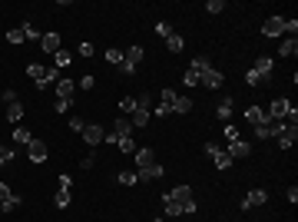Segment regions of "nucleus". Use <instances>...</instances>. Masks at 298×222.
<instances>
[{"instance_id": "nucleus-33", "label": "nucleus", "mask_w": 298, "mask_h": 222, "mask_svg": "<svg viewBox=\"0 0 298 222\" xmlns=\"http://www.w3.org/2000/svg\"><path fill=\"white\" fill-rule=\"evenodd\" d=\"M189 110H192V100H189V96H179V100L172 103V113H189Z\"/></svg>"}, {"instance_id": "nucleus-55", "label": "nucleus", "mask_w": 298, "mask_h": 222, "mask_svg": "<svg viewBox=\"0 0 298 222\" xmlns=\"http://www.w3.org/2000/svg\"><path fill=\"white\" fill-rule=\"evenodd\" d=\"M288 203H292V205L298 203V186H292V189H288Z\"/></svg>"}, {"instance_id": "nucleus-15", "label": "nucleus", "mask_w": 298, "mask_h": 222, "mask_svg": "<svg viewBox=\"0 0 298 222\" xmlns=\"http://www.w3.org/2000/svg\"><path fill=\"white\" fill-rule=\"evenodd\" d=\"M272 67H275V60H272V56H259L252 70L259 73V80H268V76H272Z\"/></svg>"}, {"instance_id": "nucleus-35", "label": "nucleus", "mask_w": 298, "mask_h": 222, "mask_svg": "<svg viewBox=\"0 0 298 222\" xmlns=\"http://www.w3.org/2000/svg\"><path fill=\"white\" fill-rule=\"evenodd\" d=\"M176 100H179V93H176V90H159V103H166V106H172Z\"/></svg>"}, {"instance_id": "nucleus-41", "label": "nucleus", "mask_w": 298, "mask_h": 222, "mask_svg": "<svg viewBox=\"0 0 298 222\" xmlns=\"http://www.w3.org/2000/svg\"><path fill=\"white\" fill-rule=\"evenodd\" d=\"M182 83H186V86H199V73L186 70V73H182Z\"/></svg>"}, {"instance_id": "nucleus-18", "label": "nucleus", "mask_w": 298, "mask_h": 222, "mask_svg": "<svg viewBox=\"0 0 298 222\" xmlns=\"http://www.w3.org/2000/svg\"><path fill=\"white\" fill-rule=\"evenodd\" d=\"M292 110V103L288 100H275L272 106H268V120H285V113Z\"/></svg>"}, {"instance_id": "nucleus-36", "label": "nucleus", "mask_w": 298, "mask_h": 222, "mask_svg": "<svg viewBox=\"0 0 298 222\" xmlns=\"http://www.w3.org/2000/svg\"><path fill=\"white\" fill-rule=\"evenodd\" d=\"M14 209H20V196H10L0 203V212H14Z\"/></svg>"}, {"instance_id": "nucleus-25", "label": "nucleus", "mask_w": 298, "mask_h": 222, "mask_svg": "<svg viewBox=\"0 0 298 222\" xmlns=\"http://www.w3.org/2000/svg\"><path fill=\"white\" fill-rule=\"evenodd\" d=\"M295 53H298V40H295V37L281 40V47H279V56H295Z\"/></svg>"}, {"instance_id": "nucleus-53", "label": "nucleus", "mask_w": 298, "mask_h": 222, "mask_svg": "<svg viewBox=\"0 0 298 222\" xmlns=\"http://www.w3.org/2000/svg\"><path fill=\"white\" fill-rule=\"evenodd\" d=\"M119 73H126V76H132V73H136V67H132V63H119Z\"/></svg>"}, {"instance_id": "nucleus-22", "label": "nucleus", "mask_w": 298, "mask_h": 222, "mask_svg": "<svg viewBox=\"0 0 298 222\" xmlns=\"http://www.w3.org/2000/svg\"><path fill=\"white\" fill-rule=\"evenodd\" d=\"M149 116H152V110H149V106H139V110L132 113V120H130V123H132V126H146V123H149Z\"/></svg>"}, {"instance_id": "nucleus-9", "label": "nucleus", "mask_w": 298, "mask_h": 222, "mask_svg": "<svg viewBox=\"0 0 298 222\" xmlns=\"http://www.w3.org/2000/svg\"><path fill=\"white\" fill-rule=\"evenodd\" d=\"M132 163H136V169H146V166H152V163H156V153H152L149 146L136 149V153H132Z\"/></svg>"}, {"instance_id": "nucleus-27", "label": "nucleus", "mask_w": 298, "mask_h": 222, "mask_svg": "<svg viewBox=\"0 0 298 222\" xmlns=\"http://www.w3.org/2000/svg\"><path fill=\"white\" fill-rule=\"evenodd\" d=\"M166 47H169V53H182V47H186V40L179 37V34H172V37L166 40Z\"/></svg>"}, {"instance_id": "nucleus-20", "label": "nucleus", "mask_w": 298, "mask_h": 222, "mask_svg": "<svg viewBox=\"0 0 298 222\" xmlns=\"http://www.w3.org/2000/svg\"><path fill=\"white\" fill-rule=\"evenodd\" d=\"M245 120H248L252 126H262V123L268 120V113L262 110V106H248V110H245Z\"/></svg>"}, {"instance_id": "nucleus-56", "label": "nucleus", "mask_w": 298, "mask_h": 222, "mask_svg": "<svg viewBox=\"0 0 298 222\" xmlns=\"http://www.w3.org/2000/svg\"><path fill=\"white\" fill-rule=\"evenodd\" d=\"M156 222H166V219H156Z\"/></svg>"}, {"instance_id": "nucleus-13", "label": "nucleus", "mask_w": 298, "mask_h": 222, "mask_svg": "<svg viewBox=\"0 0 298 222\" xmlns=\"http://www.w3.org/2000/svg\"><path fill=\"white\" fill-rule=\"evenodd\" d=\"M60 43H63V37H60V34H43V40H40V47H43V50H47V53H50V56L63 50Z\"/></svg>"}, {"instance_id": "nucleus-3", "label": "nucleus", "mask_w": 298, "mask_h": 222, "mask_svg": "<svg viewBox=\"0 0 298 222\" xmlns=\"http://www.w3.org/2000/svg\"><path fill=\"white\" fill-rule=\"evenodd\" d=\"M281 34H288V20L285 17H268L262 23V37L272 40V37H281Z\"/></svg>"}, {"instance_id": "nucleus-12", "label": "nucleus", "mask_w": 298, "mask_h": 222, "mask_svg": "<svg viewBox=\"0 0 298 222\" xmlns=\"http://www.w3.org/2000/svg\"><path fill=\"white\" fill-rule=\"evenodd\" d=\"M103 136H106L103 126H90V123H86V130H83V143H86V146H99Z\"/></svg>"}, {"instance_id": "nucleus-47", "label": "nucleus", "mask_w": 298, "mask_h": 222, "mask_svg": "<svg viewBox=\"0 0 298 222\" xmlns=\"http://www.w3.org/2000/svg\"><path fill=\"white\" fill-rule=\"evenodd\" d=\"M245 83H248V86H259L262 80H259V73H255V70H248V73H245Z\"/></svg>"}, {"instance_id": "nucleus-24", "label": "nucleus", "mask_w": 298, "mask_h": 222, "mask_svg": "<svg viewBox=\"0 0 298 222\" xmlns=\"http://www.w3.org/2000/svg\"><path fill=\"white\" fill-rule=\"evenodd\" d=\"M189 70H192V73H199V76H202L205 70H212V63H209V56H196V60L189 63Z\"/></svg>"}, {"instance_id": "nucleus-14", "label": "nucleus", "mask_w": 298, "mask_h": 222, "mask_svg": "<svg viewBox=\"0 0 298 222\" xmlns=\"http://www.w3.org/2000/svg\"><path fill=\"white\" fill-rule=\"evenodd\" d=\"M163 172L166 169L159 166V163H152V166H146V169H139L136 176H139V183H152V179H163Z\"/></svg>"}, {"instance_id": "nucleus-40", "label": "nucleus", "mask_w": 298, "mask_h": 222, "mask_svg": "<svg viewBox=\"0 0 298 222\" xmlns=\"http://www.w3.org/2000/svg\"><path fill=\"white\" fill-rule=\"evenodd\" d=\"M205 10H209V14H222V10H225V0H209V3H205Z\"/></svg>"}, {"instance_id": "nucleus-10", "label": "nucleus", "mask_w": 298, "mask_h": 222, "mask_svg": "<svg viewBox=\"0 0 298 222\" xmlns=\"http://www.w3.org/2000/svg\"><path fill=\"white\" fill-rule=\"evenodd\" d=\"M199 83H202V86H209V90H222L225 76L219 73V70H205V73L199 76Z\"/></svg>"}, {"instance_id": "nucleus-21", "label": "nucleus", "mask_w": 298, "mask_h": 222, "mask_svg": "<svg viewBox=\"0 0 298 222\" xmlns=\"http://www.w3.org/2000/svg\"><path fill=\"white\" fill-rule=\"evenodd\" d=\"M70 63H73V53H70V50H60V53H53V67H56V70H66Z\"/></svg>"}, {"instance_id": "nucleus-52", "label": "nucleus", "mask_w": 298, "mask_h": 222, "mask_svg": "<svg viewBox=\"0 0 298 222\" xmlns=\"http://www.w3.org/2000/svg\"><path fill=\"white\" fill-rule=\"evenodd\" d=\"M70 186H73V176L63 172V176H60V189H70Z\"/></svg>"}, {"instance_id": "nucleus-48", "label": "nucleus", "mask_w": 298, "mask_h": 222, "mask_svg": "<svg viewBox=\"0 0 298 222\" xmlns=\"http://www.w3.org/2000/svg\"><path fill=\"white\" fill-rule=\"evenodd\" d=\"M96 166V156H83L80 159V169H93Z\"/></svg>"}, {"instance_id": "nucleus-43", "label": "nucleus", "mask_w": 298, "mask_h": 222, "mask_svg": "<svg viewBox=\"0 0 298 222\" xmlns=\"http://www.w3.org/2000/svg\"><path fill=\"white\" fill-rule=\"evenodd\" d=\"M106 60H110V63H123V50H116V47L106 50Z\"/></svg>"}, {"instance_id": "nucleus-30", "label": "nucleus", "mask_w": 298, "mask_h": 222, "mask_svg": "<svg viewBox=\"0 0 298 222\" xmlns=\"http://www.w3.org/2000/svg\"><path fill=\"white\" fill-rule=\"evenodd\" d=\"M119 110L123 113H136L139 110V100H136V96H123V100H119Z\"/></svg>"}, {"instance_id": "nucleus-46", "label": "nucleus", "mask_w": 298, "mask_h": 222, "mask_svg": "<svg viewBox=\"0 0 298 222\" xmlns=\"http://www.w3.org/2000/svg\"><path fill=\"white\" fill-rule=\"evenodd\" d=\"M0 96H3V103H7V106H10V103H17V90H3Z\"/></svg>"}, {"instance_id": "nucleus-45", "label": "nucleus", "mask_w": 298, "mask_h": 222, "mask_svg": "<svg viewBox=\"0 0 298 222\" xmlns=\"http://www.w3.org/2000/svg\"><path fill=\"white\" fill-rule=\"evenodd\" d=\"M152 116H172V106H166V103H159V106L152 110Z\"/></svg>"}, {"instance_id": "nucleus-26", "label": "nucleus", "mask_w": 298, "mask_h": 222, "mask_svg": "<svg viewBox=\"0 0 298 222\" xmlns=\"http://www.w3.org/2000/svg\"><path fill=\"white\" fill-rule=\"evenodd\" d=\"M163 212H166L169 219H176V216H182V209H179V203H172L169 196H163Z\"/></svg>"}, {"instance_id": "nucleus-11", "label": "nucleus", "mask_w": 298, "mask_h": 222, "mask_svg": "<svg viewBox=\"0 0 298 222\" xmlns=\"http://www.w3.org/2000/svg\"><path fill=\"white\" fill-rule=\"evenodd\" d=\"M232 159H245V156H252V143H245V139H235V143H229L225 149Z\"/></svg>"}, {"instance_id": "nucleus-34", "label": "nucleus", "mask_w": 298, "mask_h": 222, "mask_svg": "<svg viewBox=\"0 0 298 222\" xmlns=\"http://www.w3.org/2000/svg\"><path fill=\"white\" fill-rule=\"evenodd\" d=\"M14 159H17V149L14 146H0V166H3V163H14Z\"/></svg>"}, {"instance_id": "nucleus-4", "label": "nucleus", "mask_w": 298, "mask_h": 222, "mask_svg": "<svg viewBox=\"0 0 298 222\" xmlns=\"http://www.w3.org/2000/svg\"><path fill=\"white\" fill-rule=\"evenodd\" d=\"M205 156H212V163H215V169H232V156L225 153V149H219L215 143H205Z\"/></svg>"}, {"instance_id": "nucleus-28", "label": "nucleus", "mask_w": 298, "mask_h": 222, "mask_svg": "<svg viewBox=\"0 0 298 222\" xmlns=\"http://www.w3.org/2000/svg\"><path fill=\"white\" fill-rule=\"evenodd\" d=\"M53 205H56V209H66V205H70V189H56Z\"/></svg>"}, {"instance_id": "nucleus-54", "label": "nucleus", "mask_w": 298, "mask_h": 222, "mask_svg": "<svg viewBox=\"0 0 298 222\" xmlns=\"http://www.w3.org/2000/svg\"><path fill=\"white\" fill-rule=\"evenodd\" d=\"M93 83H96L93 76H83V80H80V86H83V90H93Z\"/></svg>"}, {"instance_id": "nucleus-37", "label": "nucleus", "mask_w": 298, "mask_h": 222, "mask_svg": "<svg viewBox=\"0 0 298 222\" xmlns=\"http://www.w3.org/2000/svg\"><path fill=\"white\" fill-rule=\"evenodd\" d=\"M156 34H159V37H172V34H176V30H172V23H166V20H159V23H156Z\"/></svg>"}, {"instance_id": "nucleus-2", "label": "nucleus", "mask_w": 298, "mask_h": 222, "mask_svg": "<svg viewBox=\"0 0 298 222\" xmlns=\"http://www.w3.org/2000/svg\"><path fill=\"white\" fill-rule=\"evenodd\" d=\"M172 203H179V209H182V216H192L199 205H196V199H192V189L189 186H176V189H169L166 192Z\"/></svg>"}, {"instance_id": "nucleus-5", "label": "nucleus", "mask_w": 298, "mask_h": 222, "mask_svg": "<svg viewBox=\"0 0 298 222\" xmlns=\"http://www.w3.org/2000/svg\"><path fill=\"white\" fill-rule=\"evenodd\" d=\"M265 203H268V192H265V189H252V192L245 196L242 203H239V209H242V212H248V209H255V205H265Z\"/></svg>"}, {"instance_id": "nucleus-7", "label": "nucleus", "mask_w": 298, "mask_h": 222, "mask_svg": "<svg viewBox=\"0 0 298 222\" xmlns=\"http://www.w3.org/2000/svg\"><path fill=\"white\" fill-rule=\"evenodd\" d=\"M113 136H116V143L119 139H132V123L126 116H116V123H113Z\"/></svg>"}, {"instance_id": "nucleus-38", "label": "nucleus", "mask_w": 298, "mask_h": 222, "mask_svg": "<svg viewBox=\"0 0 298 222\" xmlns=\"http://www.w3.org/2000/svg\"><path fill=\"white\" fill-rule=\"evenodd\" d=\"M76 53H80V56H93V53H96V47L90 43V40H80V50H76Z\"/></svg>"}, {"instance_id": "nucleus-1", "label": "nucleus", "mask_w": 298, "mask_h": 222, "mask_svg": "<svg viewBox=\"0 0 298 222\" xmlns=\"http://www.w3.org/2000/svg\"><path fill=\"white\" fill-rule=\"evenodd\" d=\"M27 73L33 76V83H37L40 90H47L50 83H60V70L56 67H43V63H27Z\"/></svg>"}, {"instance_id": "nucleus-29", "label": "nucleus", "mask_w": 298, "mask_h": 222, "mask_svg": "<svg viewBox=\"0 0 298 222\" xmlns=\"http://www.w3.org/2000/svg\"><path fill=\"white\" fill-rule=\"evenodd\" d=\"M20 30H23V40H43V34H40V30L33 27V23H30V20H27Z\"/></svg>"}, {"instance_id": "nucleus-32", "label": "nucleus", "mask_w": 298, "mask_h": 222, "mask_svg": "<svg viewBox=\"0 0 298 222\" xmlns=\"http://www.w3.org/2000/svg\"><path fill=\"white\" fill-rule=\"evenodd\" d=\"M33 136H30V130H23V126H14V143H20V146H27Z\"/></svg>"}, {"instance_id": "nucleus-16", "label": "nucleus", "mask_w": 298, "mask_h": 222, "mask_svg": "<svg viewBox=\"0 0 298 222\" xmlns=\"http://www.w3.org/2000/svg\"><path fill=\"white\" fill-rule=\"evenodd\" d=\"M232 110H235L232 96H222V100H219V106H215V116H219L222 123H229V120H232Z\"/></svg>"}, {"instance_id": "nucleus-39", "label": "nucleus", "mask_w": 298, "mask_h": 222, "mask_svg": "<svg viewBox=\"0 0 298 222\" xmlns=\"http://www.w3.org/2000/svg\"><path fill=\"white\" fill-rule=\"evenodd\" d=\"M7 40H10L14 47H17V43H23V30H20V27H14V30H7Z\"/></svg>"}, {"instance_id": "nucleus-31", "label": "nucleus", "mask_w": 298, "mask_h": 222, "mask_svg": "<svg viewBox=\"0 0 298 222\" xmlns=\"http://www.w3.org/2000/svg\"><path fill=\"white\" fill-rule=\"evenodd\" d=\"M116 179H119V183H123V186H136V183H139V176H136V169H123V172H119Z\"/></svg>"}, {"instance_id": "nucleus-51", "label": "nucleus", "mask_w": 298, "mask_h": 222, "mask_svg": "<svg viewBox=\"0 0 298 222\" xmlns=\"http://www.w3.org/2000/svg\"><path fill=\"white\" fill-rule=\"evenodd\" d=\"M136 100H139V106H149V110H152V96H149V93H143V96H136Z\"/></svg>"}, {"instance_id": "nucleus-49", "label": "nucleus", "mask_w": 298, "mask_h": 222, "mask_svg": "<svg viewBox=\"0 0 298 222\" xmlns=\"http://www.w3.org/2000/svg\"><path fill=\"white\" fill-rule=\"evenodd\" d=\"M70 103H73V100H56L53 110H56V113H66V110H70Z\"/></svg>"}, {"instance_id": "nucleus-50", "label": "nucleus", "mask_w": 298, "mask_h": 222, "mask_svg": "<svg viewBox=\"0 0 298 222\" xmlns=\"http://www.w3.org/2000/svg\"><path fill=\"white\" fill-rule=\"evenodd\" d=\"M10 196H14V192H10V186L0 183V203H3V199H10Z\"/></svg>"}, {"instance_id": "nucleus-23", "label": "nucleus", "mask_w": 298, "mask_h": 222, "mask_svg": "<svg viewBox=\"0 0 298 222\" xmlns=\"http://www.w3.org/2000/svg\"><path fill=\"white\" fill-rule=\"evenodd\" d=\"M7 120H10L14 126H20V120H23V106H20V100H17V103H10V106H7Z\"/></svg>"}, {"instance_id": "nucleus-8", "label": "nucleus", "mask_w": 298, "mask_h": 222, "mask_svg": "<svg viewBox=\"0 0 298 222\" xmlns=\"http://www.w3.org/2000/svg\"><path fill=\"white\" fill-rule=\"evenodd\" d=\"M275 139H279V146H281V149H292V146L298 143V126H288V123H285V130H281Z\"/></svg>"}, {"instance_id": "nucleus-44", "label": "nucleus", "mask_w": 298, "mask_h": 222, "mask_svg": "<svg viewBox=\"0 0 298 222\" xmlns=\"http://www.w3.org/2000/svg\"><path fill=\"white\" fill-rule=\"evenodd\" d=\"M70 130H73V133H83V130H86V123H83L80 116H73V120H70Z\"/></svg>"}, {"instance_id": "nucleus-6", "label": "nucleus", "mask_w": 298, "mask_h": 222, "mask_svg": "<svg viewBox=\"0 0 298 222\" xmlns=\"http://www.w3.org/2000/svg\"><path fill=\"white\" fill-rule=\"evenodd\" d=\"M47 153H50V149H47L43 139H30V143H27V156H30V163H43Z\"/></svg>"}, {"instance_id": "nucleus-57", "label": "nucleus", "mask_w": 298, "mask_h": 222, "mask_svg": "<svg viewBox=\"0 0 298 222\" xmlns=\"http://www.w3.org/2000/svg\"><path fill=\"white\" fill-rule=\"evenodd\" d=\"M0 216H3V212H0Z\"/></svg>"}, {"instance_id": "nucleus-19", "label": "nucleus", "mask_w": 298, "mask_h": 222, "mask_svg": "<svg viewBox=\"0 0 298 222\" xmlns=\"http://www.w3.org/2000/svg\"><path fill=\"white\" fill-rule=\"evenodd\" d=\"M143 56H146V50H143L139 43H132L130 50H123V63H132V67H136V63H139Z\"/></svg>"}, {"instance_id": "nucleus-42", "label": "nucleus", "mask_w": 298, "mask_h": 222, "mask_svg": "<svg viewBox=\"0 0 298 222\" xmlns=\"http://www.w3.org/2000/svg\"><path fill=\"white\" fill-rule=\"evenodd\" d=\"M225 139H229V143H235V139H242V136H239V130H235L232 123H225Z\"/></svg>"}, {"instance_id": "nucleus-17", "label": "nucleus", "mask_w": 298, "mask_h": 222, "mask_svg": "<svg viewBox=\"0 0 298 222\" xmlns=\"http://www.w3.org/2000/svg\"><path fill=\"white\" fill-rule=\"evenodd\" d=\"M53 93H56V100H73V93H76V83H73V80H60Z\"/></svg>"}]
</instances>
